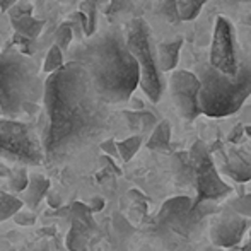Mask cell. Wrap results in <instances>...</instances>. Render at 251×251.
Masks as SVG:
<instances>
[{
  "instance_id": "cell-34",
  "label": "cell",
  "mask_w": 251,
  "mask_h": 251,
  "mask_svg": "<svg viewBox=\"0 0 251 251\" xmlns=\"http://www.w3.org/2000/svg\"><path fill=\"white\" fill-rule=\"evenodd\" d=\"M17 2H19V0H0V10H2V12H9Z\"/></svg>"
},
{
  "instance_id": "cell-12",
  "label": "cell",
  "mask_w": 251,
  "mask_h": 251,
  "mask_svg": "<svg viewBox=\"0 0 251 251\" xmlns=\"http://www.w3.org/2000/svg\"><path fill=\"white\" fill-rule=\"evenodd\" d=\"M93 214L87 205L79 201L72 205V227L67 236V248L70 251H86L89 238L98 231Z\"/></svg>"
},
{
  "instance_id": "cell-18",
  "label": "cell",
  "mask_w": 251,
  "mask_h": 251,
  "mask_svg": "<svg viewBox=\"0 0 251 251\" xmlns=\"http://www.w3.org/2000/svg\"><path fill=\"white\" fill-rule=\"evenodd\" d=\"M10 24H12L14 31L17 34H23V36L31 38V40H36L41 34V31L45 29V24L47 23L43 19L33 17V14H26V16L10 19Z\"/></svg>"
},
{
  "instance_id": "cell-8",
  "label": "cell",
  "mask_w": 251,
  "mask_h": 251,
  "mask_svg": "<svg viewBox=\"0 0 251 251\" xmlns=\"http://www.w3.org/2000/svg\"><path fill=\"white\" fill-rule=\"evenodd\" d=\"M208 62L226 75L234 77L239 72L241 50H239L238 38H236V29L231 21L224 16H219L215 21Z\"/></svg>"
},
{
  "instance_id": "cell-14",
  "label": "cell",
  "mask_w": 251,
  "mask_h": 251,
  "mask_svg": "<svg viewBox=\"0 0 251 251\" xmlns=\"http://www.w3.org/2000/svg\"><path fill=\"white\" fill-rule=\"evenodd\" d=\"M173 171L179 186H195V162L190 155V151L176 152L173 155Z\"/></svg>"
},
{
  "instance_id": "cell-20",
  "label": "cell",
  "mask_w": 251,
  "mask_h": 251,
  "mask_svg": "<svg viewBox=\"0 0 251 251\" xmlns=\"http://www.w3.org/2000/svg\"><path fill=\"white\" fill-rule=\"evenodd\" d=\"M135 9V0H109V5L106 9L109 23L116 24L122 17L130 16Z\"/></svg>"
},
{
  "instance_id": "cell-22",
  "label": "cell",
  "mask_w": 251,
  "mask_h": 251,
  "mask_svg": "<svg viewBox=\"0 0 251 251\" xmlns=\"http://www.w3.org/2000/svg\"><path fill=\"white\" fill-rule=\"evenodd\" d=\"M23 205H24L23 200L16 199V197H12L10 193L0 192V222L14 217V215L23 208Z\"/></svg>"
},
{
  "instance_id": "cell-13",
  "label": "cell",
  "mask_w": 251,
  "mask_h": 251,
  "mask_svg": "<svg viewBox=\"0 0 251 251\" xmlns=\"http://www.w3.org/2000/svg\"><path fill=\"white\" fill-rule=\"evenodd\" d=\"M222 166L221 171L231 176L234 181L246 183L251 179V155L241 149L222 151Z\"/></svg>"
},
{
  "instance_id": "cell-10",
  "label": "cell",
  "mask_w": 251,
  "mask_h": 251,
  "mask_svg": "<svg viewBox=\"0 0 251 251\" xmlns=\"http://www.w3.org/2000/svg\"><path fill=\"white\" fill-rule=\"evenodd\" d=\"M201 80L199 74L190 70H173L169 75V93L179 116L186 122H193L203 115L200 106Z\"/></svg>"
},
{
  "instance_id": "cell-40",
  "label": "cell",
  "mask_w": 251,
  "mask_h": 251,
  "mask_svg": "<svg viewBox=\"0 0 251 251\" xmlns=\"http://www.w3.org/2000/svg\"><path fill=\"white\" fill-rule=\"evenodd\" d=\"M41 251H47V250H41Z\"/></svg>"
},
{
  "instance_id": "cell-9",
  "label": "cell",
  "mask_w": 251,
  "mask_h": 251,
  "mask_svg": "<svg viewBox=\"0 0 251 251\" xmlns=\"http://www.w3.org/2000/svg\"><path fill=\"white\" fill-rule=\"evenodd\" d=\"M193 162H195V188L197 201L201 200H219L227 197L232 188L222 181L217 168L214 164L210 152L201 140H197L190 149Z\"/></svg>"
},
{
  "instance_id": "cell-2",
  "label": "cell",
  "mask_w": 251,
  "mask_h": 251,
  "mask_svg": "<svg viewBox=\"0 0 251 251\" xmlns=\"http://www.w3.org/2000/svg\"><path fill=\"white\" fill-rule=\"evenodd\" d=\"M69 56L86 67L98 93L109 104L128 101L140 86L139 63L128 48L125 29L118 24L87 36Z\"/></svg>"
},
{
  "instance_id": "cell-31",
  "label": "cell",
  "mask_w": 251,
  "mask_h": 251,
  "mask_svg": "<svg viewBox=\"0 0 251 251\" xmlns=\"http://www.w3.org/2000/svg\"><path fill=\"white\" fill-rule=\"evenodd\" d=\"M10 12V19L14 17H21V16H26V14H33V5L31 3H23V2H17L12 9L9 10Z\"/></svg>"
},
{
  "instance_id": "cell-16",
  "label": "cell",
  "mask_w": 251,
  "mask_h": 251,
  "mask_svg": "<svg viewBox=\"0 0 251 251\" xmlns=\"http://www.w3.org/2000/svg\"><path fill=\"white\" fill-rule=\"evenodd\" d=\"M122 115L125 116L128 128L132 130V132L139 133V135H142V133H146V132H152L154 126L159 123L157 116L151 111H146V109H133V111L125 109Z\"/></svg>"
},
{
  "instance_id": "cell-39",
  "label": "cell",
  "mask_w": 251,
  "mask_h": 251,
  "mask_svg": "<svg viewBox=\"0 0 251 251\" xmlns=\"http://www.w3.org/2000/svg\"><path fill=\"white\" fill-rule=\"evenodd\" d=\"M62 3H72V2H75V0H60Z\"/></svg>"
},
{
  "instance_id": "cell-11",
  "label": "cell",
  "mask_w": 251,
  "mask_h": 251,
  "mask_svg": "<svg viewBox=\"0 0 251 251\" xmlns=\"http://www.w3.org/2000/svg\"><path fill=\"white\" fill-rule=\"evenodd\" d=\"M246 217L238 212H234L227 205L224 212L212 222L210 227V239L214 245L221 248H232L241 241L243 234L246 231Z\"/></svg>"
},
{
  "instance_id": "cell-35",
  "label": "cell",
  "mask_w": 251,
  "mask_h": 251,
  "mask_svg": "<svg viewBox=\"0 0 251 251\" xmlns=\"http://www.w3.org/2000/svg\"><path fill=\"white\" fill-rule=\"evenodd\" d=\"M89 207H91V210H93V212H100L101 208L104 207V200H102L101 197H94L93 203H91Z\"/></svg>"
},
{
  "instance_id": "cell-30",
  "label": "cell",
  "mask_w": 251,
  "mask_h": 251,
  "mask_svg": "<svg viewBox=\"0 0 251 251\" xmlns=\"http://www.w3.org/2000/svg\"><path fill=\"white\" fill-rule=\"evenodd\" d=\"M100 149L104 152L106 155H109V157H120V152H118V144L115 142L113 139H104L102 142L100 144Z\"/></svg>"
},
{
  "instance_id": "cell-5",
  "label": "cell",
  "mask_w": 251,
  "mask_h": 251,
  "mask_svg": "<svg viewBox=\"0 0 251 251\" xmlns=\"http://www.w3.org/2000/svg\"><path fill=\"white\" fill-rule=\"evenodd\" d=\"M126 43L140 69V87L152 102H157L166 91L164 72L159 65L157 45L151 26L142 17H132L125 26Z\"/></svg>"
},
{
  "instance_id": "cell-33",
  "label": "cell",
  "mask_w": 251,
  "mask_h": 251,
  "mask_svg": "<svg viewBox=\"0 0 251 251\" xmlns=\"http://www.w3.org/2000/svg\"><path fill=\"white\" fill-rule=\"evenodd\" d=\"M243 133H246L245 132V126H241V125H238L234 130H232V133L229 135V142H232V144H238L239 140H241V135Z\"/></svg>"
},
{
  "instance_id": "cell-6",
  "label": "cell",
  "mask_w": 251,
  "mask_h": 251,
  "mask_svg": "<svg viewBox=\"0 0 251 251\" xmlns=\"http://www.w3.org/2000/svg\"><path fill=\"white\" fill-rule=\"evenodd\" d=\"M0 155L27 166L43 164V139L38 137L34 126L29 123L0 118Z\"/></svg>"
},
{
  "instance_id": "cell-17",
  "label": "cell",
  "mask_w": 251,
  "mask_h": 251,
  "mask_svg": "<svg viewBox=\"0 0 251 251\" xmlns=\"http://www.w3.org/2000/svg\"><path fill=\"white\" fill-rule=\"evenodd\" d=\"M50 188V181L41 175H33L29 178V185L24 190V201L29 208H38L40 201L45 199Z\"/></svg>"
},
{
  "instance_id": "cell-24",
  "label": "cell",
  "mask_w": 251,
  "mask_h": 251,
  "mask_svg": "<svg viewBox=\"0 0 251 251\" xmlns=\"http://www.w3.org/2000/svg\"><path fill=\"white\" fill-rule=\"evenodd\" d=\"M98 2L100 0H82L80 2L79 10H82L87 16V36H93L98 31Z\"/></svg>"
},
{
  "instance_id": "cell-19",
  "label": "cell",
  "mask_w": 251,
  "mask_h": 251,
  "mask_svg": "<svg viewBox=\"0 0 251 251\" xmlns=\"http://www.w3.org/2000/svg\"><path fill=\"white\" fill-rule=\"evenodd\" d=\"M171 146V123L168 120H161L152 130L149 140H147V149L157 152H168Z\"/></svg>"
},
{
  "instance_id": "cell-3",
  "label": "cell",
  "mask_w": 251,
  "mask_h": 251,
  "mask_svg": "<svg viewBox=\"0 0 251 251\" xmlns=\"http://www.w3.org/2000/svg\"><path fill=\"white\" fill-rule=\"evenodd\" d=\"M43 69L17 48L0 53V113L5 118L34 116L45 101Z\"/></svg>"
},
{
  "instance_id": "cell-36",
  "label": "cell",
  "mask_w": 251,
  "mask_h": 251,
  "mask_svg": "<svg viewBox=\"0 0 251 251\" xmlns=\"http://www.w3.org/2000/svg\"><path fill=\"white\" fill-rule=\"evenodd\" d=\"M10 171H12V169H9L7 166H3L2 162H0V178H5V176H9Z\"/></svg>"
},
{
  "instance_id": "cell-27",
  "label": "cell",
  "mask_w": 251,
  "mask_h": 251,
  "mask_svg": "<svg viewBox=\"0 0 251 251\" xmlns=\"http://www.w3.org/2000/svg\"><path fill=\"white\" fill-rule=\"evenodd\" d=\"M159 14L169 23L181 21L178 10V0H159Z\"/></svg>"
},
{
  "instance_id": "cell-7",
  "label": "cell",
  "mask_w": 251,
  "mask_h": 251,
  "mask_svg": "<svg viewBox=\"0 0 251 251\" xmlns=\"http://www.w3.org/2000/svg\"><path fill=\"white\" fill-rule=\"evenodd\" d=\"M201 221L203 217L193 210V201L188 197H175L161 207L157 217L154 219V227L162 236L188 239Z\"/></svg>"
},
{
  "instance_id": "cell-25",
  "label": "cell",
  "mask_w": 251,
  "mask_h": 251,
  "mask_svg": "<svg viewBox=\"0 0 251 251\" xmlns=\"http://www.w3.org/2000/svg\"><path fill=\"white\" fill-rule=\"evenodd\" d=\"M207 0H178V10L181 21H193L200 14Z\"/></svg>"
},
{
  "instance_id": "cell-1",
  "label": "cell",
  "mask_w": 251,
  "mask_h": 251,
  "mask_svg": "<svg viewBox=\"0 0 251 251\" xmlns=\"http://www.w3.org/2000/svg\"><path fill=\"white\" fill-rule=\"evenodd\" d=\"M47 128L43 132L45 162L50 168L70 164L84 152L100 146L113 130V111L98 93L87 69L67 60L48 74L45 89Z\"/></svg>"
},
{
  "instance_id": "cell-21",
  "label": "cell",
  "mask_w": 251,
  "mask_h": 251,
  "mask_svg": "<svg viewBox=\"0 0 251 251\" xmlns=\"http://www.w3.org/2000/svg\"><path fill=\"white\" fill-rule=\"evenodd\" d=\"M65 65V56H63V50L58 47L56 43H53L50 47V50L47 51V56H45L43 62V74H53L58 69Z\"/></svg>"
},
{
  "instance_id": "cell-29",
  "label": "cell",
  "mask_w": 251,
  "mask_h": 251,
  "mask_svg": "<svg viewBox=\"0 0 251 251\" xmlns=\"http://www.w3.org/2000/svg\"><path fill=\"white\" fill-rule=\"evenodd\" d=\"M227 205L234 212H238V214L245 215V217H251V193H248V195L239 197V199L229 200Z\"/></svg>"
},
{
  "instance_id": "cell-26",
  "label": "cell",
  "mask_w": 251,
  "mask_h": 251,
  "mask_svg": "<svg viewBox=\"0 0 251 251\" xmlns=\"http://www.w3.org/2000/svg\"><path fill=\"white\" fill-rule=\"evenodd\" d=\"M74 27H72V23L70 21H67V23H62L58 26V29H56L55 33V40H53V43H56L60 48L63 50V53L70 50V45H72V40H74Z\"/></svg>"
},
{
  "instance_id": "cell-15",
  "label": "cell",
  "mask_w": 251,
  "mask_h": 251,
  "mask_svg": "<svg viewBox=\"0 0 251 251\" xmlns=\"http://www.w3.org/2000/svg\"><path fill=\"white\" fill-rule=\"evenodd\" d=\"M183 48V38L178 36L171 41H162L157 45V55H159V65L162 72H173L178 65L179 51Z\"/></svg>"
},
{
  "instance_id": "cell-32",
  "label": "cell",
  "mask_w": 251,
  "mask_h": 251,
  "mask_svg": "<svg viewBox=\"0 0 251 251\" xmlns=\"http://www.w3.org/2000/svg\"><path fill=\"white\" fill-rule=\"evenodd\" d=\"M14 219H16L17 224H24V226L34 224V214H31V212H17L14 215Z\"/></svg>"
},
{
  "instance_id": "cell-28",
  "label": "cell",
  "mask_w": 251,
  "mask_h": 251,
  "mask_svg": "<svg viewBox=\"0 0 251 251\" xmlns=\"http://www.w3.org/2000/svg\"><path fill=\"white\" fill-rule=\"evenodd\" d=\"M9 185L14 192H24L29 185V178H27V173L24 168H16L10 171L9 175Z\"/></svg>"
},
{
  "instance_id": "cell-37",
  "label": "cell",
  "mask_w": 251,
  "mask_h": 251,
  "mask_svg": "<svg viewBox=\"0 0 251 251\" xmlns=\"http://www.w3.org/2000/svg\"><path fill=\"white\" fill-rule=\"evenodd\" d=\"M222 250H224V248H221V246H217V245H214V243H212V246H208L205 251H222Z\"/></svg>"
},
{
  "instance_id": "cell-38",
  "label": "cell",
  "mask_w": 251,
  "mask_h": 251,
  "mask_svg": "<svg viewBox=\"0 0 251 251\" xmlns=\"http://www.w3.org/2000/svg\"><path fill=\"white\" fill-rule=\"evenodd\" d=\"M245 132H246V135H248V137H251V125L245 126Z\"/></svg>"
},
{
  "instance_id": "cell-23",
  "label": "cell",
  "mask_w": 251,
  "mask_h": 251,
  "mask_svg": "<svg viewBox=\"0 0 251 251\" xmlns=\"http://www.w3.org/2000/svg\"><path fill=\"white\" fill-rule=\"evenodd\" d=\"M118 144V152H120V159L122 161H125V162H128L130 159L133 157V155L139 152L140 149V146H142V135H132V137H128V139H125V140H120V142H116Z\"/></svg>"
},
{
  "instance_id": "cell-4",
  "label": "cell",
  "mask_w": 251,
  "mask_h": 251,
  "mask_svg": "<svg viewBox=\"0 0 251 251\" xmlns=\"http://www.w3.org/2000/svg\"><path fill=\"white\" fill-rule=\"evenodd\" d=\"M197 74L201 80V111L210 118L234 115L251 96V60L243 53L239 72L234 77L219 72L210 62L199 63Z\"/></svg>"
}]
</instances>
